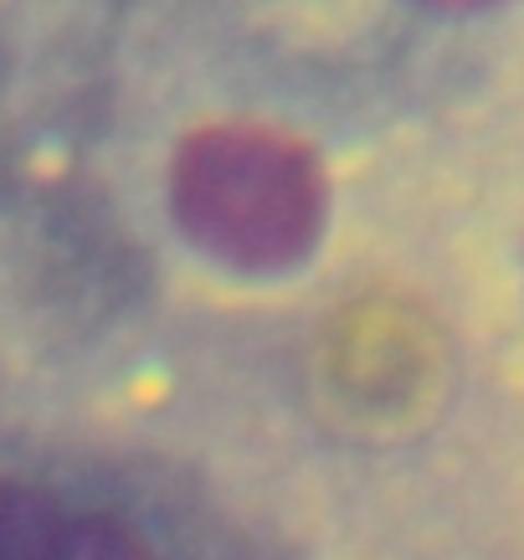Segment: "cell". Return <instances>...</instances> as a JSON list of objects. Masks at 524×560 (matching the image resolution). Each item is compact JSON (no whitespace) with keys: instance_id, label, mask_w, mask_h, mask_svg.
Instances as JSON below:
<instances>
[{"instance_id":"6da1fadb","label":"cell","mask_w":524,"mask_h":560,"mask_svg":"<svg viewBox=\"0 0 524 560\" xmlns=\"http://www.w3.org/2000/svg\"><path fill=\"white\" fill-rule=\"evenodd\" d=\"M170 211L206 257L237 272H278L314 253L329 186L299 139L257 124H211L170 160Z\"/></svg>"},{"instance_id":"7a4b0ae2","label":"cell","mask_w":524,"mask_h":560,"mask_svg":"<svg viewBox=\"0 0 524 560\" xmlns=\"http://www.w3.org/2000/svg\"><path fill=\"white\" fill-rule=\"evenodd\" d=\"M57 525H62V510L47 493L16 478H0V560H42Z\"/></svg>"},{"instance_id":"3957f363","label":"cell","mask_w":524,"mask_h":560,"mask_svg":"<svg viewBox=\"0 0 524 560\" xmlns=\"http://www.w3.org/2000/svg\"><path fill=\"white\" fill-rule=\"evenodd\" d=\"M42 560H154L150 540L114 514H62Z\"/></svg>"},{"instance_id":"277c9868","label":"cell","mask_w":524,"mask_h":560,"mask_svg":"<svg viewBox=\"0 0 524 560\" xmlns=\"http://www.w3.org/2000/svg\"><path fill=\"white\" fill-rule=\"evenodd\" d=\"M427 5H442V11H474V5H493V0H427Z\"/></svg>"}]
</instances>
